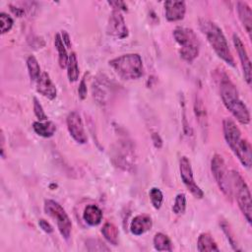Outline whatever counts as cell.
Returning a JSON list of instances; mask_svg holds the SVG:
<instances>
[{
  "instance_id": "cell-29",
  "label": "cell",
  "mask_w": 252,
  "mask_h": 252,
  "mask_svg": "<svg viewBox=\"0 0 252 252\" xmlns=\"http://www.w3.org/2000/svg\"><path fill=\"white\" fill-rule=\"evenodd\" d=\"M186 210V196L184 193H179L176 195L174 204L172 206V212L175 215H182Z\"/></svg>"
},
{
  "instance_id": "cell-37",
  "label": "cell",
  "mask_w": 252,
  "mask_h": 252,
  "mask_svg": "<svg viewBox=\"0 0 252 252\" xmlns=\"http://www.w3.org/2000/svg\"><path fill=\"white\" fill-rule=\"evenodd\" d=\"M61 38L65 44V46H67L68 48L71 47V40H70V35L66 31H62L61 32Z\"/></svg>"
},
{
  "instance_id": "cell-36",
  "label": "cell",
  "mask_w": 252,
  "mask_h": 252,
  "mask_svg": "<svg viewBox=\"0 0 252 252\" xmlns=\"http://www.w3.org/2000/svg\"><path fill=\"white\" fill-rule=\"evenodd\" d=\"M152 141L154 143V146L157 149H160L162 147V140H161L160 136L158 133L155 132V133L152 134Z\"/></svg>"
},
{
  "instance_id": "cell-30",
  "label": "cell",
  "mask_w": 252,
  "mask_h": 252,
  "mask_svg": "<svg viewBox=\"0 0 252 252\" xmlns=\"http://www.w3.org/2000/svg\"><path fill=\"white\" fill-rule=\"evenodd\" d=\"M86 247L89 251H109V247H107L102 241L99 239L90 238L86 241Z\"/></svg>"
},
{
  "instance_id": "cell-31",
  "label": "cell",
  "mask_w": 252,
  "mask_h": 252,
  "mask_svg": "<svg viewBox=\"0 0 252 252\" xmlns=\"http://www.w3.org/2000/svg\"><path fill=\"white\" fill-rule=\"evenodd\" d=\"M0 24H1V34H4L12 29L14 21L8 14L1 12L0 13Z\"/></svg>"
},
{
  "instance_id": "cell-32",
  "label": "cell",
  "mask_w": 252,
  "mask_h": 252,
  "mask_svg": "<svg viewBox=\"0 0 252 252\" xmlns=\"http://www.w3.org/2000/svg\"><path fill=\"white\" fill-rule=\"evenodd\" d=\"M33 112L39 121H46L48 119L42 105L40 104V102L36 97H33Z\"/></svg>"
},
{
  "instance_id": "cell-11",
  "label": "cell",
  "mask_w": 252,
  "mask_h": 252,
  "mask_svg": "<svg viewBox=\"0 0 252 252\" xmlns=\"http://www.w3.org/2000/svg\"><path fill=\"white\" fill-rule=\"evenodd\" d=\"M67 129L70 136L79 144H86L88 137L84 128L81 115L77 111H71L66 119Z\"/></svg>"
},
{
  "instance_id": "cell-6",
  "label": "cell",
  "mask_w": 252,
  "mask_h": 252,
  "mask_svg": "<svg viewBox=\"0 0 252 252\" xmlns=\"http://www.w3.org/2000/svg\"><path fill=\"white\" fill-rule=\"evenodd\" d=\"M232 194L234 193L238 207L243 214L246 220L251 223L252 221V202L249 187L243 177L236 170L230 171Z\"/></svg>"
},
{
  "instance_id": "cell-16",
  "label": "cell",
  "mask_w": 252,
  "mask_h": 252,
  "mask_svg": "<svg viewBox=\"0 0 252 252\" xmlns=\"http://www.w3.org/2000/svg\"><path fill=\"white\" fill-rule=\"evenodd\" d=\"M153 226L152 218L147 214L137 215L133 218L130 223V231L132 234L139 236L149 231Z\"/></svg>"
},
{
  "instance_id": "cell-34",
  "label": "cell",
  "mask_w": 252,
  "mask_h": 252,
  "mask_svg": "<svg viewBox=\"0 0 252 252\" xmlns=\"http://www.w3.org/2000/svg\"><path fill=\"white\" fill-rule=\"evenodd\" d=\"M38 225H39V227H40L44 232H46V233H51V232H53V227H52V225H51L47 220H43V219L39 220Z\"/></svg>"
},
{
  "instance_id": "cell-9",
  "label": "cell",
  "mask_w": 252,
  "mask_h": 252,
  "mask_svg": "<svg viewBox=\"0 0 252 252\" xmlns=\"http://www.w3.org/2000/svg\"><path fill=\"white\" fill-rule=\"evenodd\" d=\"M211 169L220 190L227 198H231L232 187H231L230 172L228 171L226 164L220 155L215 154L213 156V158L211 160Z\"/></svg>"
},
{
  "instance_id": "cell-33",
  "label": "cell",
  "mask_w": 252,
  "mask_h": 252,
  "mask_svg": "<svg viewBox=\"0 0 252 252\" xmlns=\"http://www.w3.org/2000/svg\"><path fill=\"white\" fill-rule=\"evenodd\" d=\"M78 94L81 99H85L87 97V83H86V76L81 80L78 88Z\"/></svg>"
},
{
  "instance_id": "cell-15",
  "label": "cell",
  "mask_w": 252,
  "mask_h": 252,
  "mask_svg": "<svg viewBox=\"0 0 252 252\" xmlns=\"http://www.w3.org/2000/svg\"><path fill=\"white\" fill-rule=\"evenodd\" d=\"M36 92L48 99H54L57 95V90L46 72H42L36 81Z\"/></svg>"
},
{
  "instance_id": "cell-3",
  "label": "cell",
  "mask_w": 252,
  "mask_h": 252,
  "mask_svg": "<svg viewBox=\"0 0 252 252\" xmlns=\"http://www.w3.org/2000/svg\"><path fill=\"white\" fill-rule=\"evenodd\" d=\"M199 27L216 54L231 67H235L234 58L221 29L217 24L207 19H200Z\"/></svg>"
},
{
  "instance_id": "cell-2",
  "label": "cell",
  "mask_w": 252,
  "mask_h": 252,
  "mask_svg": "<svg viewBox=\"0 0 252 252\" xmlns=\"http://www.w3.org/2000/svg\"><path fill=\"white\" fill-rule=\"evenodd\" d=\"M222 130L225 142L232 153L236 156L243 166L250 168L252 163L251 145L242 137L240 129L234 121L229 118H225L222 121Z\"/></svg>"
},
{
  "instance_id": "cell-20",
  "label": "cell",
  "mask_w": 252,
  "mask_h": 252,
  "mask_svg": "<svg viewBox=\"0 0 252 252\" xmlns=\"http://www.w3.org/2000/svg\"><path fill=\"white\" fill-rule=\"evenodd\" d=\"M33 131L40 137H52L56 131V125L52 121H35L32 123Z\"/></svg>"
},
{
  "instance_id": "cell-25",
  "label": "cell",
  "mask_w": 252,
  "mask_h": 252,
  "mask_svg": "<svg viewBox=\"0 0 252 252\" xmlns=\"http://www.w3.org/2000/svg\"><path fill=\"white\" fill-rule=\"evenodd\" d=\"M101 233L104 238L112 245H117L118 243V228L111 222H106L101 228Z\"/></svg>"
},
{
  "instance_id": "cell-28",
  "label": "cell",
  "mask_w": 252,
  "mask_h": 252,
  "mask_svg": "<svg viewBox=\"0 0 252 252\" xmlns=\"http://www.w3.org/2000/svg\"><path fill=\"white\" fill-rule=\"evenodd\" d=\"M149 196H150V200L153 207L158 210L161 207L162 201H163V194L160 191V189L157 187H153L149 192Z\"/></svg>"
},
{
  "instance_id": "cell-19",
  "label": "cell",
  "mask_w": 252,
  "mask_h": 252,
  "mask_svg": "<svg viewBox=\"0 0 252 252\" xmlns=\"http://www.w3.org/2000/svg\"><path fill=\"white\" fill-rule=\"evenodd\" d=\"M83 219L91 226H95L101 222L102 212L96 205H88L84 209Z\"/></svg>"
},
{
  "instance_id": "cell-8",
  "label": "cell",
  "mask_w": 252,
  "mask_h": 252,
  "mask_svg": "<svg viewBox=\"0 0 252 252\" xmlns=\"http://www.w3.org/2000/svg\"><path fill=\"white\" fill-rule=\"evenodd\" d=\"M44 212L56 220L58 230L63 238L69 239L72 231V222L64 208L54 200L44 201Z\"/></svg>"
},
{
  "instance_id": "cell-4",
  "label": "cell",
  "mask_w": 252,
  "mask_h": 252,
  "mask_svg": "<svg viewBox=\"0 0 252 252\" xmlns=\"http://www.w3.org/2000/svg\"><path fill=\"white\" fill-rule=\"evenodd\" d=\"M109 66L124 80H136L143 76V60L138 53H127L109 60Z\"/></svg>"
},
{
  "instance_id": "cell-35",
  "label": "cell",
  "mask_w": 252,
  "mask_h": 252,
  "mask_svg": "<svg viewBox=\"0 0 252 252\" xmlns=\"http://www.w3.org/2000/svg\"><path fill=\"white\" fill-rule=\"evenodd\" d=\"M107 3L113 7V10L127 11V5L123 1H108Z\"/></svg>"
},
{
  "instance_id": "cell-12",
  "label": "cell",
  "mask_w": 252,
  "mask_h": 252,
  "mask_svg": "<svg viewBox=\"0 0 252 252\" xmlns=\"http://www.w3.org/2000/svg\"><path fill=\"white\" fill-rule=\"evenodd\" d=\"M106 31L108 34L117 38H125L128 36V28L121 11L113 10L111 12L108 18Z\"/></svg>"
},
{
  "instance_id": "cell-10",
  "label": "cell",
  "mask_w": 252,
  "mask_h": 252,
  "mask_svg": "<svg viewBox=\"0 0 252 252\" xmlns=\"http://www.w3.org/2000/svg\"><path fill=\"white\" fill-rule=\"evenodd\" d=\"M179 172L180 177L185 185V187L190 191V193L198 198L202 199L204 197V192L201 189V187L195 182L194 175H193V169L191 166V162L186 157H181L179 159Z\"/></svg>"
},
{
  "instance_id": "cell-24",
  "label": "cell",
  "mask_w": 252,
  "mask_h": 252,
  "mask_svg": "<svg viewBox=\"0 0 252 252\" xmlns=\"http://www.w3.org/2000/svg\"><path fill=\"white\" fill-rule=\"evenodd\" d=\"M153 242L155 249L158 251H172V242L170 238L162 232L156 233Z\"/></svg>"
},
{
  "instance_id": "cell-27",
  "label": "cell",
  "mask_w": 252,
  "mask_h": 252,
  "mask_svg": "<svg viewBox=\"0 0 252 252\" xmlns=\"http://www.w3.org/2000/svg\"><path fill=\"white\" fill-rule=\"evenodd\" d=\"M220 227H221L223 233L225 234V236H226V238H227V240H228L230 246L232 247V249H233L234 251H241V249L238 247V244H237V241H236V239H235L234 233H233V231L231 230L229 224H228L225 220H221V221L220 222Z\"/></svg>"
},
{
  "instance_id": "cell-18",
  "label": "cell",
  "mask_w": 252,
  "mask_h": 252,
  "mask_svg": "<svg viewBox=\"0 0 252 252\" xmlns=\"http://www.w3.org/2000/svg\"><path fill=\"white\" fill-rule=\"evenodd\" d=\"M194 112L196 115V119L200 125V128L202 129V132L207 134L208 130V115H207V110L206 106L203 102V99L199 96L196 95L195 101H194Z\"/></svg>"
},
{
  "instance_id": "cell-13",
  "label": "cell",
  "mask_w": 252,
  "mask_h": 252,
  "mask_svg": "<svg viewBox=\"0 0 252 252\" xmlns=\"http://www.w3.org/2000/svg\"><path fill=\"white\" fill-rule=\"evenodd\" d=\"M232 40H233L234 47L237 51V54H238V57H239V60H240L241 66H242L244 79H245L246 83L248 85H250L251 84V79H252V77H251V61L249 59V56H248V53L246 51L245 45L242 42V40L240 39V37L235 33L232 36Z\"/></svg>"
},
{
  "instance_id": "cell-7",
  "label": "cell",
  "mask_w": 252,
  "mask_h": 252,
  "mask_svg": "<svg viewBox=\"0 0 252 252\" xmlns=\"http://www.w3.org/2000/svg\"><path fill=\"white\" fill-rule=\"evenodd\" d=\"M111 158L113 163L127 171H132L136 164V156L133 145L127 140H119L112 148Z\"/></svg>"
},
{
  "instance_id": "cell-21",
  "label": "cell",
  "mask_w": 252,
  "mask_h": 252,
  "mask_svg": "<svg viewBox=\"0 0 252 252\" xmlns=\"http://www.w3.org/2000/svg\"><path fill=\"white\" fill-rule=\"evenodd\" d=\"M197 249L200 252L204 251H220L215 239L208 232H203L199 235L197 240Z\"/></svg>"
},
{
  "instance_id": "cell-1",
  "label": "cell",
  "mask_w": 252,
  "mask_h": 252,
  "mask_svg": "<svg viewBox=\"0 0 252 252\" xmlns=\"http://www.w3.org/2000/svg\"><path fill=\"white\" fill-rule=\"evenodd\" d=\"M218 83L221 100L226 109L236 118V120L247 125L250 122V113L246 104L239 97L238 92L230 78L223 71L218 72Z\"/></svg>"
},
{
  "instance_id": "cell-17",
  "label": "cell",
  "mask_w": 252,
  "mask_h": 252,
  "mask_svg": "<svg viewBox=\"0 0 252 252\" xmlns=\"http://www.w3.org/2000/svg\"><path fill=\"white\" fill-rule=\"evenodd\" d=\"M236 10L240 22L250 36L252 32V11L250 6L246 2L239 1L236 4Z\"/></svg>"
},
{
  "instance_id": "cell-23",
  "label": "cell",
  "mask_w": 252,
  "mask_h": 252,
  "mask_svg": "<svg viewBox=\"0 0 252 252\" xmlns=\"http://www.w3.org/2000/svg\"><path fill=\"white\" fill-rule=\"evenodd\" d=\"M79 65H78V59L75 52H71L69 54V59L67 63V76L69 79V82L74 83L78 81L79 79Z\"/></svg>"
},
{
  "instance_id": "cell-26",
  "label": "cell",
  "mask_w": 252,
  "mask_h": 252,
  "mask_svg": "<svg viewBox=\"0 0 252 252\" xmlns=\"http://www.w3.org/2000/svg\"><path fill=\"white\" fill-rule=\"evenodd\" d=\"M27 67H28V72L31 81L34 82L37 81V79L40 76V66L38 64V61L33 55H30L27 59Z\"/></svg>"
},
{
  "instance_id": "cell-14",
  "label": "cell",
  "mask_w": 252,
  "mask_h": 252,
  "mask_svg": "<svg viewBox=\"0 0 252 252\" xmlns=\"http://www.w3.org/2000/svg\"><path fill=\"white\" fill-rule=\"evenodd\" d=\"M165 18L169 22L180 21L184 18L186 13V4L184 1L168 0L164 2Z\"/></svg>"
},
{
  "instance_id": "cell-5",
  "label": "cell",
  "mask_w": 252,
  "mask_h": 252,
  "mask_svg": "<svg viewBox=\"0 0 252 252\" xmlns=\"http://www.w3.org/2000/svg\"><path fill=\"white\" fill-rule=\"evenodd\" d=\"M173 37L180 46L179 54L181 58L192 63L199 55L200 41L192 29L185 27H177L173 31Z\"/></svg>"
},
{
  "instance_id": "cell-22",
  "label": "cell",
  "mask_w": 252,
  "mask_h": 252,
  "mask_svg": "<svg viewBox=\"0 0 252 252\" xmlns=\"http://www.w3.org/2000/svg\"><path fill=\"white\" fill-rule=\"evenodd\" d=\"M54 45L55 48L58 52V63L59 66L64 69L65 67H67V63H68V59H69V55L67 54L66 51V47L65 44L61 38V34L60 33H56L54 36Z\"/></svg>"
}]
</instances>
